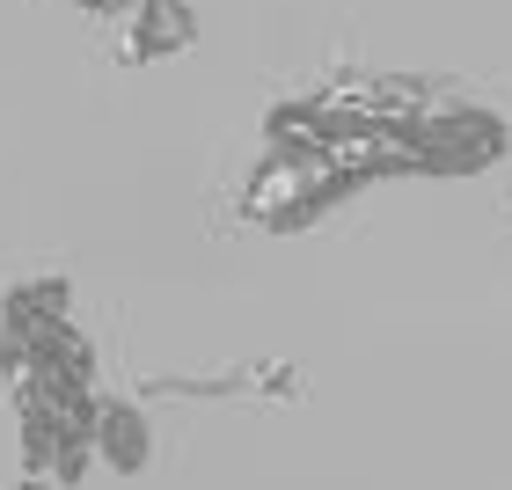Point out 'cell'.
I'll return each instance as SVG.
<instances>
[{
  "label": "cell",
  "mask_w": 512,
  "mask_h": 490,
  "mask_svg": "<svg viewBox=\"0 0 512 490\" xmlns=\"http://www.w3.org/2000/svg\"><path fill=\"white\" fill-rule=\"evenodd\" d=\"M300 366L293 359H249V366H213V373H147L139 395H176V403H300Z\"/></svg>",
  "instance_id": "1"
},
{
  "label": "cell",
  "mask_w": 512,
  "mask_h": 490,
  "mask_svg": "<svg viewBox=\"0 0 512 490\" xmlns=\"http://www.w3.org/2000/svg\"><path fill=\"white\" fill-rule=\"evenodd\" d=\"M198 44V0H132L118 22V59L125 66H169Z\"/></svg>",
  "instance_id": "2"
},
{
  "label": "cell",
  "mask_w": 512,
  "mask_h": 490,
  "mask_svg": "<svg viewBox=\"0 0 512 490\" xmlns=\"http://www.w3.org/2000/svg\"><path fill=\"white\" fill-rule=\"evenodd\" d=\"M88 454L110 476H147L154 469V417L139 410V395H96V432H88Z\"/></svg>",
  "instance_id": "3"
},
{
  "label": "cell",
  "mask_w": 512,
  "mask_h": 490,
  "mask_svg": "<svg viewBox=\"0 0 512 490\" xmlns=\"http://www.w3.org/2000/svg\"><path fill=\"white\" fill-rule=\"evenodd\" d=\"M66 8H81L88 22H110V30H118V22L132 15V0H66Z\"/></svg>",
  "instance_id": "4"
},
{
  "label": "cell",
  "mask_w": 512,
  "mask_h": 490,
  "mask_svg": "<svg viewBox=\"0 0 512 490\" xmlns=\"http://www.w3.org/2000/svg\"><path fill=\"white\" fill-rule=\"evenodd\" d=\"M0 490H59L52 476H15V483H0Z\"/></svg>",
  "instance_id": "5"
}]
</instances>
